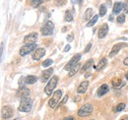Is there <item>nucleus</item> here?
Segmentation results:
<instances>
[{
	"label": "nucleus",
	"instance_id": "f257e3e1",
	"mask_svg": "<svg viewBox=\"0 0 128 120\" xmlns=\"http://www.w3.org/2000/svg\"><path fill=\"white\" fill-rule=\"evenodd\" d=\"M32 108V100L30 98H23L20 102V105L18 107L19 111L21 112H30Z\"/></svg>",
	"mask_w": 128,
	"mask_h": 120
},
{
	"label": "nucleus",
	"instance_id": "f03ea898",
	"mask_svg": "<svg viewBox=\"0 0 128 120\" xmlns=\"http://www.w3.org/2000/svg\"><path fill=\"white\" fill-rule=\"evenodd\" d=\"M61 96H62V90H56V92H54V94H52V98H51L49 100V102H48L49 107L55 108V107L58 105V104H59Z\"/></svg>",
	"mask_w": 128,
	"mask_h": 120
},
{
	"label": "nucleus",
	"instance_id": "7ed1b4c3",
	"mask_svg": "<svg viewBox=\"0 0 128 120\" xmlns=\"http://www.w3.org/2000/svg\"><path fill=\"white\" fill-rule=\"evenodd\" d=\"M92 112H93V105L90 104H86L78 110L77 114L80 117H87V116L91 115Z\"/></svg>",
	"mask_w": 128,
	"mask_h": 120
},
{
	"label": "nucleus",
	"instance_id": "20e7f679",
	"mask_svg": "<svg viewBox=\"0 0 128 120\" xmlns=\"http://www.w3.org/2000/svg\"><path fill=\"white\" fill-rule=\"evenodd\" d=\"M57 82H58V77L57 76H52V78L49 80V82L48 83L46 87L44 88V92L48 96H50L52 94V90L55 89L56 85H57Z\"/></svg>",
	"mask_w": 128,
	"mask_h": 120
},
{
	"label": "nucleus",
	"instance_id": "39448f33",
	"mask_svg": "<svg viewBox=\"0 0 128 120\" xmlns=\"http://www.w3.org/2000/svg\"><path fill=\"white\" fill-rule=\"evenodd\" d=\"M53 29H54V26H53V23L52 22H50V21H48L46 23V25L42 28V36H51L52 34V32H53Z\"/></svg>",
	"mask_w": 128,
	"mask_h": 120
},
{
	"label": "nucleus",
	"instance_id": "423d86ee",
	"mask_svg": "<svg viewBox=\"0 0 128 120\" xmlns=\"http://www.w3.org/2000/svg\"><path fill=\"white\" fill-rule=\"evenodd\" d=\"M36 49V44H25L24 46L21 47L20 49V54L21 56H25L29 53H31L32 50Z\"/></svg>",
	"mask_w": 128,
	"mask_h": 120
},
{
	"label": "nucleus",
	"instance_id": "0eeeda50",
	"mask_svg": "<svg viewBox=\"0 0 128 120\" xmlns=\"http://www.w3.org/2000/svg\"><path fill=\"white\" fill-rule=\"evenodd\" d=\"M1 114H2V118L3 119H8V118L12 117V115H13V109H12V107L10 105H5L2 108Z\"/></svg>",
	"mask_w": 128,
	"mask_h": 120
},
{
	"label": "nucleus",
	"instance_id": "6e6552de",
	"mask_svg": "<svg viewBox=\"0 0 128 120\" xmlns=\"http://www.w3.org/2000/svg\"><path fill=\"white\" fill-rule=\"evenodd\" d=\"M80 58H81V54H79V53L76 54V55H74V56L72 57V59L66 64V66L64 67V69H65V70H70L73 66H75L76 64H78V62H79Z\"/></svg>",
	"mask_w": 128,
	"mask_h": 120
},
{
	"label": "nucleus",
	"instance_id": "1a4fd4ad",
	"mask_svg": "<svg viewBox=\"0 0 128 120\" xmlns=\"http://www.w3.org/2000/svg\"><path fill=\"white\" fill-rule=\"evenodd\" d=\"M30 94H31L30 90H29L27 87H25V86H22V87L18 90V92H17V96H18L19 98H21L22 100H23V98H29Z\"/></svg>",
	"mask_w": 128,
	"mask_h": 120
},
{
	"label": "nucleus",
	"instance_id": "9d476101",
	"mask_svg": "<svg viewBox=\"0 0 128 120\" xmlns=\"http://www.w3.org/2000/svg\"><path fill=\"white\" fill-rule=\"evenodd\" d=\"M38 40V32H31L28 36L24 38V42L26 44H36V40Z\"/></svg>",
	"mask_w": 128,
	"mask_h": 120
},
{
	"label": "nucleus",
	"instance_id": "9b49d317",
	"mask_svg": "<svg viewBox=\"0 0 128 120\" xmlns=\"http://www.w3.org/2000/svg\"><path fill=\"white\" fill-rule=\"evenodd\" d=\"M127 44H124V42H119V44H116L114 45L113 47L112 48V51H110V57L112 58L113 56H115L118 52H119V50L121 49V48H123V47H126Z\"/></svg>",
	"mask_w": 128,
	"mask_h": 120
},
{
	"label": "nucleus",
	"instance_id": "f8f14e48",
	"mask_svg": "<svg viewBox=\"0 0 128 120\" xmlns=\"http://www.w3.org/2000/svg\"><path fill=\"white\" fill-rule=\"evenodd\" d=\"M46 54V49L44 48H36L32 54V58L34 60H40Z\"/></svg>",
	"mask_w": 128,
	"mask_h": 120
},
{
	"label": "nucleus",
	"instance_id": "ddd939ff",
	"mask_svg": "<svg viewBox=\"0 0 128 120\" xmlns=\"http://www.w3.org/2000/svg\"><path fill=\"white\" fill-rule=\"evenodd\" d=\"M108 26L106 24H104L102 27H100L98 32V38H104L106 34H108Z\"/></svg>",
	"mask_w": 128,
	"mask_h": 120
},
{
	"label": "nucleus",
	"instance_id": "4468645a",
	"mask_svg": "<svg viewBox=\"0 0 128 120\" xmlns=\"http://www.w3.org/2000/svg\"><path fill=\"white\" fill-rule=\"evenodd\" d=\"M52 73H53V69H52V68H48L46 70H44V71L42 73V77H40L42 82H46L48 79L51 77Z\"/></svg>",
	"mask_w": 128,
	"mask_h": 120
},
{
	"label": "nucleus",
	"instance_id": "2eb2a0df",
	"mask_svg": "<svg viewBox=\"0 0 128 120\" xmlns=\"http://www.w3.org/2000/svg\"><path fill=\"white\" fill-rule=\"evenodd\" d=\"M108 90H110V89H108V86L106 84L102 85V86L98 88V96H104Z\"/></svg>",
	"mask_w": 128,
	"mask_h": 120
},
{
	"label": "nucleus",
	"instance_id": "dca6fc26",
	"mask_svg": "<svg viewBox=\"0 0 128 120\" xmlns=\"http://www.w3.org/2000/svg\"><path fill=\"white\" fill-rule=\"evenodd\" d=\"M88 86H89V82L88 81L82 82L80 84V86L78 87V89H77V92L78 94H84L87 90V89H88Z\"/></svg>",
	"mask_w": 128,
	"mask_h": 120
},
{
	"label": "nucleus",
	"instance_id": "f3484780",
	"mask_svg": "<svg viewBox=\"0 0 128 120\" xmlns=\"http://www.w3.org/2000/svg\"><path fill=\"white\" fill-rule=\"evenodd\" d=\"M123 8H124V5L121 2H116L113 6V14H119Z\"/></svg>",
	"mask_w": 128,
	"mask_h": 120
},
{
	"label": "nucleus",
	"instance_id": "a211bd4d",
	"mask_svg": "<svg viewBox=\"0 0 128 120\" xmlns=\"http://www.w3.org/2000/svg\"><path fill=\"white\" fill-rule=\"evenodd\" d=\"M123 85H124V84H123V82H122L119 78H115V79H113V80H112V86H113L114 88H116V89L121 88Z\"/></svg>",
	"mask_w": 128,
	"mask_h": 120
},
{
	"label": "nucleus",
	"instance_id": "6ab92c4d",
	"mask_svg": "<svg viewBox=\"0 0 128 120\" xmlns=\"http://www.w3.org/2000/svg\"><path fill=\"white\" fill-rule=\"evenodd\" d=\"M36 80H38V78L36 76H32V75L27 76L25 78V83L26 84H29V85H32V84H34L36 82Z\"/></svg>",
	"mask_w": 128,
	"mask_h": 120
},
{
	"label": "nucleus",
	"instance_id": "aec40b11",
	"mask_svg": "<svg viewBox=\"0 0 128 120\" xmlns=\"http://www.w3.org/2000/svg\"><path fill=\"white\" fill-rule=\"evenodd\" d=\"M80 68H81V64L80 63H78V64H76L75 66H73L70 70H69V76L70 77H72V76H74L79 70H80Z\"/></svg>",
	"mask_w": 128,
	"mask_h": 120
},
{
	"label": "nucleus",
	"instance_id": "412c9836",
	"mask_svg": "<svg viewBox=\"0 0 128 120\" xmlns=\"http://www.w3.org/2000/svg\"><path fill=\"white\" fill-rule=\"evenodd\" d=\"M94 65V60L93 59H90V60H88L85 64H84V66L82 67V69H81V71L82 72H85V71H87L89 68H91L92 66Z\"/></svg>",
	"mask_w": 128,
	"mask_h": 120
},
{
	"label": "nucleus",
	"instance_id": "4be33fe9",
	"mask_svg": "<svg viewBox=\"0 0 128 120\" xmlns=\"http://www.w3.org/2000/svg\"><path fill=\"white\" fill-rule=\"evenodd\" d=\"M106 64H108V59L106 58H102V59L100 60L98 66H96L95 68H96V70H102L104 66H106Z\"/></svg>",
	"mask_w": 128,
	"mask_h": 120
},
{
	"label": "nucleus",
	"instance_id": "5701e85b",
	"mask_svg": "<svg viewBox=\"0 0 128 120\" xmlns=\"http://www.w3.org/2000/svg\"><path fill=\"white\" fill-rule=\"evenodd\" d=\"M93 12H94V11H93L92 8H88V9L86 10L85 14H84V20H86V21H90V20L92 19Z\"/></svg>",
	"mask_w": 128,
	"mask_h": 120
},
{
	"label": "nucleus",
	"instance_id": "b1692460",
	"mask_svg": "<svg viewBox=\"0 0 128 120\" xmlns=\"http://www.w3.org/2000/svg\"><path fill=\"white\" fill-rule=\"evenodd\" d=\"M64 20L66 21V22H72L73 21V15H72V13H71V11H66V13H65V16H64Z\"/></svg>",
	"mask_w": 128,
	"mask_h": 120
},
{
	"label": "nucleus",
	"instance_id": "393cba45",
	"mask_svg": "<svg viewBox=\"0 0 128 120\" xmlns=\"http://www.w3.org/2000/svg\"><path fill=\"white\" fill-rule=\"evenodd\" d=\"M98 15H95L88 23H87V27H93L98 21Z\"/></svg>",
	"mask_w": 128,
	"mask_h": 120
},
{
	"label": "nucleus",
	"instance_id": "a878e982",
	"mask_svg": "<svg viewBox=\"0 0 128 120\" xmlns=\"http://www.w3.org/2000/svg\"><path fill=\"white\" fill-rule=\"evenodd\" d=\"M44 1V0H32L31 3H32V6L34 8H36V7H38Z\"/></svg>",
	"mask_w": 128,
	"mask_h": 120
},
{
	"label": "nucleus",
	"instance_id": "bb28decb",
	"mask_svg": "<svg viewBox=\"0 0 128 120\" xmlns=\"http://www.w3.org/2000/svg\"><path fill=\"white\" fill-rule=\"evenodd\" d=\"M106 6H104V5H100V16L102 17V16L106 15Z\"/></svg>",
	"mask_w": 128,
	"mask_h": 120
},
{
	"label": "nucleus",
	"instance_id": "cd10ccee",
	"mask_svg": "<svg viewBox=\"0 0 128 120\" xmlns=\"http://www.w3.org/2000/svg\"><path fill=\"white\" fill-rule=\"evenodd\" d=\"M116 21H117V23H119V24H122V23H124V21H125V16L123 15V14H121V15H119L117 18H116Z\"/></svg>",
	"mask_w": 128,
	"mask_h": 120
},
{
	"label": "nucleus",
	"instance_id": "c85d7f7f",
	"mask_svg": "<svg viewBox=\"0 0 128 120\" xmlns=\"http://www.w3.org/2000/svg\"><path fill=\"white\" fill-rule=\"evenodd\" d=\"M54 3L57 6H63L66 4V0H54Z\"/></svg>",
	"mask_w": 128,
	"mask_h": 120
},
{
	"label": "nucleus",
	"instance_id": "c756f323",
	"mask_svg": "<svg viewBox=\"0 0 128 120\" xmlns=\"http://www.w3.org/2000/svg\"><path fill=\"white\" fill-rule=\"evenodd\" d=\"M124 108H125V104H119L116 106L115 110L116 111H122Z\"/></svg>",
	"mask_w": 128,
	"mask_h": 120
},
{
	"label": "nucleus",
	"instance_id": "7c9ffc66",
	"mask_svg": "<svg viewBox=\"0 0 128 120\" xmlns=\"http://www.w3.org/2000/svg\"><path fill=\"white\" fill-rule=\"evenodd\" d=\"M52 63H53V61L51 59H46L42 63V66H44V67H48V66H50Z\"/></svg>",
	"mask_w": 128,
	"mask_h": 120
},
{
	"label": "nucleus",
	"instance_id": "2f4dec72",
	"mask_svg": "<svg viewBox=\"0 0 128 120\" xmlns=\"http://www.w3.org/2000/svg\"><path fill=\"white\" fill-rule=\"evenodd\" d=\"M68 98H69V96H68V94H67V96H65L63 98V100H62L60 102V105L65 104H66V102L68 100Z\"/></svg>",
	"mask_w": 128,
	"mask_h": 120
},
{
	"label": "nucleus",
	"instance_id": "473e14b6",
	"mask_svg": "<svg viewBox=\"0 0 128 120\" xmlns=\"http://www.w3.org/2000/svg\"><path fill=\"white\" fill-rule=\"evenodd\" d=\"M67 38V40H68V42H72V40L74 38V36H73V34H69V36H67V38Z\"/></svg>",
	"mask_w": 128,
	"mask_h": 120
},
{
	"label": "nucleus",
	"instance_id": "72a5a7b5",
	"mask_svg": "<svg viewBox=\"0 0 128 120\" xmlns=\"http://www.w3.org/2000/svg\"><path fill=\"white\" fill-rule=\"evenodd\" d=\"M124 10H125V13L128 14V1L124 3Z\"/></svg>",
	"mask_w": 128,
	"mask_h": 120
},
{
	"label": "nucleus",
	"instance_id": "f704fd0d",
	"mask_svg": "<svg viewBox=\"0 0 128 120\" xmlns=\"http://www.w3.org/2000/svg\"><path fill=\"white\" fill-rule=\"evenodd\" d=\"M91 46H92V42H90L89 44L87 45V47H86V49H85V52H86V53H87V52H89V50H90Z\"/></svg>",
	"mask_w": 128,
	"mask_h": 120
},
{
	"label": "nucleus",
	"instance_id": "c9c22d12",
	"mask_svg": "<svg viewBox=\"0 0 128 120\" xmlns=\"http://www.w3.org/2000/svg\"><path fill=\"white\" fill-rule=\"evenodd\" d=\"M70 48H71V46L68 44V45H66L65 46V48H64V52H68L69 50H70Z\"/></svg>",
	"mask_w": 128,
	"mask_h": 120
},
{
	"label": "nucleus",
	"instance_id": "e433bc0d",
	"mask_svg": "<svg viewBox=\"0 0 128 120\" xmlns=\"http://www.w3.org/2000/svg\"><path fill=\"white\" fill-rule=\"evenodd\" d=\"M71 1H72L73 4H80L82 2V0H71Z\"/></svg>",
	"mask_w": 128,
	"mask_h": 120
},
{
	"label": "nucleus",
	"instance_id": "4c0bfd02",
	"mask_svg": "<svg viewBox=\"0 0 128 120\" xmlns=\"http://www.w3.org/2000/svg\"><path fill=\"white\" fill-rule=\"evenodd\" d=\"M123 64H124V65H126V66H128V57H126L125 59L123 60Z\"/></svg>",
	"mask_w": 128,
	"mask_h": 120
},
{
	"label": "nucleus",
	"instance_id": "58836bf2",
	"mask_svg": "<svg viewBox=\"0 0 128 120\" xmlns=\"http://www.w3.org/2000/svg\"><path fill=\"white\" fill-rule=\"evenodd\" d=\"M3 56V42H1V57Z\"/></svg>",
	"mask_w": 128,
	"mask_h": 120
},
{
	"label": "nucleus",
	"instance_id": "ea45409f",
	"mask_svg": "<svg viewBox=\"0 0 128 120\" xmlns=\"http://www.w3.org/2000/svg\"><path fill=\"white\" fill-rule=\"evenodd\" d=\"M64 120H75V119H74L72 116H69V117H66V118H65Z\"/></svg>",
	"mask_w": 128,
	"mask_h": 120
},
{
	"label": "nucleus",
	"instance_id": "a19ab883",
	"mask_svg": "<svg viewBox=\"0 0 128 120\" xmlns=\"http://www.w3.org/2000/svg\"><path fill=\"white\" fill-rule=\"evenodd\" d=\"M125 77H126V79L128 80V71L126 72V74H125Z\"/></svg>",
	"mask_w": 128,
	"mask_h": 120
},
{
	"label": "nucleus",
	"instance_id": "79ce46f5",
	"mask_svg": "<svg viewBox=\"0 0 128 120\" xmlns=\"http://www.w3.org/2000/svg\"><path fill=\"white\" fill-rule=\"evenodd\" d=\"M14 120H20V119H19V118H16V119H14Z\"/></svg>",
	"mask_w": 128,
	"mask_h": 120
},
{
	"label": "nucleus",
	"instance_id": "37998d69",
	"mask_svg": "<svg viewBox=\"0 0 128 120\" xmlns=\"http://www.w3.org/2000/svg\"><path fill=\"white\" fill-rule=\"evenodd\" d=\"M90 120H95V119H90Z\"/></svg>",
	"mask_w": 128,
	"mask_h": 120
},
{
	"label": "nucleus",
	"instance_id": "c03bdc74",
	"mask_svg": "<svg viewBox=\"0 0 128 120\" xmlns=\"http://www.w3.org/2000/svg\"><path fill=\"white\" fill-rule=\"evenodd\" d=\"M44 1H48V0H44Z\"/></svg>",
	"mask_w": 128,
	"mask_h": 120
}]
</instances>
